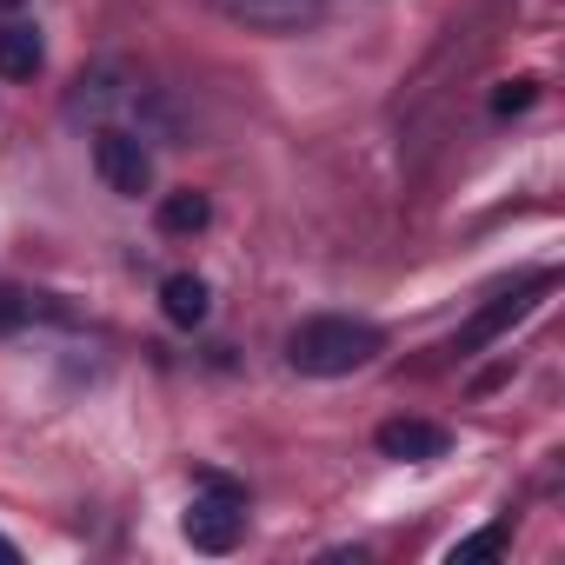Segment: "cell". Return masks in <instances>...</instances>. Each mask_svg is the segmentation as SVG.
Listing matches in <instances>:
<instances>
[{"label":"cell","instance_id":"52a82bcc","mask_svg":"<svg viewBox=\"0 0 565 565\" xmlns=\"http://www.w3.org/2000/svg\"><path fill=\"white\" fill-rule=\"evenodd\" d=\"M47 67V47H41V34L34 28H0V81H34Z\"/></svg>","mask_w":565,"mask_h":565},{"label":"cell","instance_id":"9c48e42d","mask_svg":"<svg viewBox=\"0 0 565 565\" xmlns=\"http://www.w3.org/2000/svg\"><path fill=\"white\" fill-rule=\"evenodd\" d=\"M206 220H213V200L193 193V186H180V193L160 200V233H200Z\"/></svg>","mask_w":565,"mask_h":565},{"label":"cell","instance_id":"8fae6325","mask_svg":"<svg viewBox=\"0 0 565 565\" xmlns=\"http://www.w3.org/2000/svg\"><path fill=\"white\" fill-rule=\"evenodd\" d=\"M532 100H539V87H532V81H505V87L492 94V114H525Z\"/></svg>","mask_w":565,"mask_h":565},{"label":"cell","instance_id":"3957f363","mask_svg":"<svg viewBox=\"0 0 565 565\" xmlns=\"http://www.w3.org/2000/svg\"><path fill=\"white\" fill-rule=\"evenodd\" d=\"M552 287H558L552 273H532L525 287H512V294L486 300V307H479V313H472V320L452 333V353H479V347H492V340H499V333H512V327H519V320H525V313H532L545 294H552Z\"/></svg>","mask_w":565,"mask_h":565},{"label":"cell","instance_id":"7c38bea8","mask_svg":"<svg viewBox=\"0 0 565 565\" xmlns=\"http://www.w3.org/2000/svg\"><path fill=\"white\" fill-rule=\"evenodd\" d=\"M28 313H34V307H28V294L0 287V333H21V327H28Z\"/></svg>","mask_w":565,"mask_h":565},{"label":"cell","instance_id":"5b68a950","mask_svg":"<svg viewBox=\"0 0 565 565\" xmlns=\"http://www.w3.org/2000/svg\"><path fill=\"white\" fill-rule=\"evenodd\" d=\"M206 8L246 34H307V28H320L327 0H206Z\"/></svg>","mask_w":565,"mask_h":565},{"label":"cell","instance_id":"7a4b0ae2","mask_svg":"<svg viewBox=\"0 0 565 565\" xmlns=\"http://www.w3.org/2000/svg\"><path fill=\"white\" fill-rule=\"evenodd\" d=\"M180 532H186L193 552H233L246 539V499H239V486H226V479L206 472L200 492H193V505H186V519H180Z\"/></svg>","mask_w":565,"mask_h":565},{"label":"cell","instance_id":"8992f818","mask_svg":"<svg viewBox=\"0 0 565 565\" xmlns=\"http://www.w3.org/2000/svg\"><path fill=\"white\" fill-rule=\"evenodd\" d=\"M452 439H446V426H433V419H386L380 426V452L386 459H406V466H419V459H439Z\"/></svg>","mask_w":565,"mask_h":565},{"label":"cell","instance_id":"ba28073f","mask_svg":"<svg viewBox=\"0 0 565 565\" xmlns=\"http://www.w3.org/2000/svg\"><path fill=\"white\" fill-rule=\"evenodd\" d=\"M206 300H213V294H206L200 273H173L167 287H160V313H167L173 327H200V320H206Z\"/></svg>","mask_w":565,"mask_h":565},{"label":"cell","instance_id":"30bf717a","mask_svg":"<svg viewBox=\"0 0 565 565\" xmlns=\"http://www.w3.org/2000/svg\"><path fill=\"white\" fill-rule=\"evenodd\" d=\"M492 552H505V525H486V532L459 539V545H452V565H466V558H492Z\"/></svg>","mask_w":565,"mask_h":565},{"label":"cell","instance_id":"277c9868","mask_svg":"<svg viewBox=\"0 0 565 565\" xmlns=\"http://www.w3.org/2000/svg\"><path fill=\"white\" fill-rule=\"evenodd\" d=\"M94 173L107 180V193L140 200V193L153 186V153H147L140 134H127V127H100V134H94Z\"/></svg>","mask_w":565,"mask_h":565},{"label":"cell","instance_id":"6da1fadb","mask_svg":"<svg viewBox=\"0 0 565 565\" xmlns=\"http://www.w3.org/2000/svg\"><path fill=\"white\" fill-rule=\"evenodd\" d=\"M386 347V333L373 320H347V313H313L287 333V366L307 380H347L360 366H373Z\"/></svg>","mask_w":565,"mask_h":565},{"label":"cell","instance_id":"4fadbf2b","mask_svg":"<svg viewBox=\"0 0 565 565\" xmlns=\"http://www.w3.org/2000/svg\"><path fill=\"white\" fill-rule=\"evenodd\" d=\"M0 558H8V565H14V545H8V539H0Z\"/></svg>","mask_w":565,"mask_h":565}]
</instances>
